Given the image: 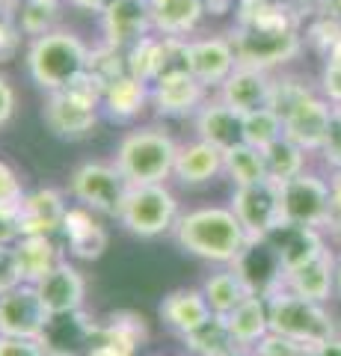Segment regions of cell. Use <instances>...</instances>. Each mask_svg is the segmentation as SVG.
<instances>
[{
    "instance_id": "cell-7",
    "label": "cell",
    "mask_w": 341,
    "mask_h": 356,
    "mask_svg": "<svg viewBox=\"0 0 341 356\" xmlns=\"http://www.w3.org/2000/svg\"><path fill=\"white\" fill-rule=\"evenodd\" d=\"M119 220L131 235L158 238L163 232L175 229L178 222V202L169 187L163 184H131Z\"/></svg>"
},
{
    "instance_id": "cell-30",
    "label": "cell",
    "mask_w": 341,
    "mask_h": 356,
    "mask_svg": "<svg viewBox=\"0 0 341 356\" xmlns=\"http://www.w3.org/2000/svg\"><path fill=\"white\" fill-rule=\"evenodd\" d=\"M151 3V24L158 33L181 39L190 33L205 13V0H149Z\"/></svg>"
},
{
    "instance_id": "cell-29",
    "label": "cell",
    "mask_w": 341,
    "mask_h": 356,
    "mask_svg": "<svg viewBox=\"0 0 341 356\" xmlns=\"http://www.w3.org/2000/svg\"><path fill=\"white\" fill-rule=\"evenodd\" d=\"M151 98V89L146 81H140V77L134 74H122V77H116V81H110L104 86V98H101V104L107 107V116L110 119H119V122H125V119H134L142 107H146V102Z\"/></svg>"
},
{
    "instance_id": "cell-17",
    "label": "cell",
    "mask_w": 341,
    "mask_h": 356,
    "mask_svg": "<svg viewBox=\"0 0 341 356\" xmlns=\"http://www.w3.org/2000/svg\"><path fill=\"white\" fill-rule=\"evenodd\" d=\"M65 202L63 193L53 187H39L33 193H24L18 202V229L21 238H33V235H45L51 238V232L63 229L65 220Z\"/></svg>"
},
{
    "instance_id": "cell-19",
    "label": "cell",
    "mask_w": 341,
    "mask_h": 356,
    "mask_svg": "<svg viewBox=\"0 0 341 356\" xmlns=\"http://www.w3.org/2000/svg\"><path fill=\"white\" fill-rule=\"evenodd\" d=\"M36 291L42 297L45 309L53 315H72V312H81L83 297H86V282L78 267H72L69 261H60L51 273H45L36 282Z\"/></svg>"
},
{
    "instance_id": "cell-5",
    "label": "cell",
    "mask_w": 341,
    "mask_h": 356,
    "mask_svg": "<svg viewBox=\"0 0 341 356\" xmlns=\"http://www.w3.org/2000/svg\"><path fill=\"white\" fill-rule=\"evenodd\" d=\"M178 158V146L160 128L134 131L119 143L116 166L128 178V184H163Z\"/></svg>"
},
{
    "instance_id": "cell-39",
    "label": "cell",
    "mask_w": 341,
    "mask_h": 356,
    "mask_svg": "<svg viewBox=\"0 0 341 356\" xmlns=\"http://www.w3.org/2000/svg\"><path fill=\"white\" fill-rule=\"evenodd\" d=\"M324 92L333 107H341V42L326 54V69H324Z\"/></svg>"
},
{
    "instance_id": "cell-27",
    "label": "cell",
    "mask_w": 341,
    "mask_h": 356,
    "mask_svg": "<svg viewBox=\"0 0 341 356\" xmlns=\"http://www.w3.org/2000/svg\"><path fill=\"white\" fill-rule=\"evenodd\" d=\"M146 339V327H142V318L137 315H113L110 324L101 327L98 339L92 344V350L86 356H134L137 344Z\"/></svg>"
},
{
    "instance_id": "cell-43",
    "label": "cell",
    "mask_w": 341,
    "mask_h": 356,
    "mask_svg": "<svg viewBox=\"0 0 341 356\" xmlns=\"http://www.w3.org/2000/svg\"><path fill=\"white\" fill-rule=\"evenodd\" d=\"M18 48V30L9 24L6 15H0V60H9Z\"/></svg>"
},
{
    "instance_id": "cell-47",
    "label": "cell",
    "mask_w": 341,
    "mask_h": 356,
    "mask_svg": "<svg viewBox=\"0 0 341 356\" xmlns=\"http://www.w3.org/2000/svg\"><path fill=\"white\" fill-rule=\"evenodd\" d=\"M69 3L78 6V9H90V13H104L113 0H69Z\"/></svg>"
},
{
    "instance_id": "cell-42",
    "label": "cell",
    "mask_w": 341,
    "mask_h": 356,
    "mask_svg": "<svg viewBox=\"0 0 341 356\" xmlns=\"http://www.w3.org/2000/svg\"><path fill=\"white\" fill-rule=\"evenodd\" d=\"M21 196H24V191H21L15 170L0 161V205H15L21 202Z\"/></svg>"
},
{
    "instance_id": "cell-1",
    "label": "cell",
    "mask_w": 341,
    "mask_h": 356,
    "mask_svg": "<svg viewBox=\"0 0 341 356\" xmlns=\"http://www.w3.org/2000/svg\"><path fill=\"white\" fill-rule=\"evenodd\" d=\"M232 44L238 51V63L270 69V65H282L297 57L303 48V39L297 33V21L285 6L252 0V13H244Z\"/></svg>"
},
{
    "instance_id": "cell-31",
    "label": "cell",
    "mask_w": 341,
    "mask_h": 356,
    "mask_svg": "<svg viewBox=\"0 0 341 356\" xmlns=\"http://www.w3.org/2000/svg\"><path fill=\"white\" fill-rule=\"evenodd\" d=\"M15 252H18V264H21V276L27 285H36L42 276L51 273L60 264L57 259V247L51 243L45 235H33V238H18L15 241Z\"/></svg>"
},
{
    "instance_id": "cell-38",
    "label": "cell",
    "mask_w": 341,
    "mask_h": 356,
    "mask_svg": "<svg viewBox=\"0 0 341 356\" xmlns=\"http://www.w3.org/2000/svg\"><path fill=\"white\" fill-rule=\"evenodd\" d=\"M21 282H24V276H21L15 243H0V297L18 288Z\"/></svg>"
},
{
    "instance_id": "cell-36",
    "label": "cell",
    "mask_w": 341,
    "mask_h": 356,
    "mask_svg": "<svg viewBox=\"0 0 341 356\" xmlns=\"http://www.w3.org/2000/svg\"><path fill=\"white\" fill-rule=\"evenodd\" d=\"M279 137H285V122L279 119V113H273L270 107L244 116V143H249V146L267 149L270 143H276Z\"/></svg>"
},
{
    "instance_id": "cell-11",
    "label": "cell",
    "mask_w": 341,
    "mask_h": 356,
    "mask_svg": "<svg viewBox=\"0 0 341 356\" xmlns=\"http://www.w3.org/2000/svg\"><path fill=\"white\" fill-rule=\"evenodd\" d=\"M51 321V312L42 303L36 285L21 282L0 297V336L39 339Z\"/></svg>"
},
{
    "instance_id": "cell-24",
    "label": "cell",
    "mask_w": 341,
    "mask_h": 356,
    "mask_svg": "<svg viewBox=\"0 0 341 356\" xmlns=\"http://www.w3.org/2000/svg\"><path fill=\"white\" fill-rule=\"evenodd\" d=\"M158 315L167 327H172L175 332L184 336V332H190L193 327H199L202 321L211 318L214 312L208 306L202 291H196V288H178V291H169L160 300Z\"/></svg>"
},
{
    "instance_id": "cell-49",
    "label": "cell",
    "mask_w": 341,
    "mask_h": 356,
    "mask_svg": "<svg viewBox=\"0 0 341 356\" xmlns=\"http://www.w3.org/2000/svg\"><path fill=\"white\" fill-rule=\"evenodd\" d=\"M223 356H247V348H232V350H226Z\"/></svg>"
},
{
    "instance_id": "cell-48",
    "label": "cell",
    "mask_w": 341,
    "mask_h": 356,
    "mask_svg": "<svg viewBox=\"0 0 341 356\" xmlns=\"http://www.w3.org/2000/svg\"><path fill=\"white\" fill-rule=\"evenodd\" d=\"M335 297L341 300V255L335 259Z\"/></svg>"
},
{
    "instance_id": "cell-21",
    "label": "cell",
    "mask_w": 341,
    "mask_h": 356,
    "mask_svg": "<svg viewBox=\"0 0 341 356\" xmlns=\"http://www.w3.org/2000/svg\"><path fill=\"white\" fill-rule=\"evenodd\" d=\"M285 288L300 297L315 300V303H326V300L335 294V255L324 250L306 264L294 267V270L285 276Z\"/></svg>"
},
{
    "instance_id": "cell-33",
    "label": "cell",
    "mask_w": 341,
    "mask_h": 356,
    "mask_svg": "<svg viewBox=\"0 0 341 356\" xmlns=\"http://www.w3.org/2000/svg\"><path fill=\"white\" fill-rule=\"evenodd\" d=\"M202 294H205V300H208V306H211L214 315H228V312H235L249 297V288L232 267V270L214 273L211 280L202 285Z\"/></svg>"
},
{
    "instance_id": "cell-14",
    "label": "cell",
    "mask_w": 341,
    "mask_h": 356,
    "mask_svg": "<svg viewBox=\"0 0 341 356\" xmlns=\"http://www.w3.org/2000/svg\"><path fill=\"white\" fill-rule=\"evenodd\" d=\"M98 332L101 327L92 324L83 312H72V315H53L39 341L48 356H86L92 350Z\"/></svg>"
},
{
    "instance_id": "cell-32",
    "label": "cell",
    "mask_w": 341,
    "mask_h": 356,
    "mask_svg": "<svg viewBox=\"0 0 341 356\" xmlns=\"http://www.w3.org/2000/svg\"><path fill=\"white\" fill-rule=\"evenodd\" d=\"M184 344L187 350L196 356H223L226 350L238 348L232 339V330H228L226 315H211L208 321H202L199 327H193L190 332H184Z\"/></svg>"
},
{
    "instance_id": "cell-46",
    "label": "cell",
    "mask_w": 341,
    "mask_h": 356,
    "mask_svg": "<svg viewBox=\"0 0 341 356\" xmlns=\"http://www.w3.org/2000/svg\"><path fill=\"white\" fill-rule=\"evenodd\" d=\"M306 356H341V339H329L324 344H315V348L306 350Z\"/></svg>"
},
{
    "instance_id": "cell-25",
    "label": "cell",
    "mask_w": 341,
    "mask_h": 356,
    "mask_svg": "<svg viewBox=\"0 0 341 356\" xmlns=\"http://www.w3.org/2000/svg\"><path fill=\"white\" fill-rule=\"evenodd\" d=\"M223 163H226V152H219L217 146L205 140H196L190 146L178 149V158H175V178L187 187H196V184H205L217 178L223 172Z\"/></svg>"
},
{
    "instance_id": "cell-34",
    "label": "cell",
    "mask_w": 341,
    "mask_h": 356,
    "mask_svg": "<svg viewBox=\"0 0 341 356\" xmlns=\"http://www.w3.org/2000/svg\"><path fill=\"white\" fill-rule=\"evenodd\" d=\"M223 172L232 178L235 187L267 181V163H264V152L256 149V146H249V143H240V146L226 152Z\"/></svg>"
},
{
    "instance_id": "cell-23",
    "label": "cell",
    "mask_w": 341,
    "mask_h": 356,
    "mask_svg": "<svg viewBox=\"0 0 341 356\" xmlns=\"http://www.w3.org/2000/svg\"><path fill=\"white\" fill-rule=\"evenodd\" d=\"M196 131H199V140L211 143L219 152H228L244 143V116L223 102L205 104L196 116Z\"/></svg>"
},
{
    "instance_id": "cell-41",
    "label": "cell",
    "mask_w": 341,
    "mask_h": 356,
    "mask_svg": "<svg viewBox=\"0 0 341 356\" xmlns=\"http://www.w3.org/2000/svg\"><path fill=\"white\" fill-rule=\"evenodd\" d=\"M0 356H48L39 339L0 336Z\"/></svg>"
},
{
    "instance_id": "cell-10",
    "label": "cell",
    "mask_w": 341,
    "mask_h": 356,
    "mask_svg": "<svg viewBox=\"0 0 341 356\" xmlns=\"http://www.w3.org/2000/svg\"><path fill=\"white\" fill-rule=\"evenodd\" d=\"M232 211L247 229L249 238H267L273 229L282 226V187L276 181H258L247 187H235Z\"/></svg>"
},
{
    "instance_id": "cell-8",
    "label": "cell",
    "mask_w": 341,
    "mask_h": 356,
    "mask_svg": "<svg viewBox=\"0 0 341 356\" xmlns=\"http://www.w3.org/2000/svg\"><path fill=\"white\" fill-rule=\"evenodd\" d=\"M128 178L119 172V166L110 163H83L72 175V196L83 208L98 211L107 217H119L128 196Z\"/></svg>"
},
{
    "instance_id": "cell-22",
    "label": "cell",
    "mask_w": 341,
    "mask_h": 356,
    "mask_svg": "<svg viewBox=\"0 0 341 356\" xmlns=\"http://www.w3.org/2000/svg\"><path fill=\"white\" fill-rule=\"evenodd\" d=\"M205 86L196 81L190 72H175L155 81L151 86V102L163 116H187L202 104Z\"/></svg>"
},
{
    "instance_id": "cell-37",
    "label": "cell",
    "mask_w": 341,
    "mask_h": 356,
    "mask_svg": "<svg viewBox=\"0 0 341 356\" xmlns=\"http://www.w3.org/2000/svg\"><path fill=\"white\" fill-rule=\"evenodd\" d=\"M51 21H53V0H24L21 9V30L30 36H45L51 33Z\"/></svg>"
},
{
    "instance_id": "cell-35",
    "label": "cell",
    "mask_w": 341,
    "mask_h": 356,
    "mask_svg": "<svg viewBox=\"0 0 341 356\" xmlns=\"http://www.w3.org/2000/svg\"><path fill=\"white\" fill-rule=\"evenodd\" d=\"M261 152H264L270 181L282 184V181H288V178H297L300 172H306V152L288 137H279L276 143H270V146Z\"/></svg>"
},
{
    "instance_id": "cell-9",
    "label": "cell",
    "mask_w": 341,
    "mask_h": 356,
    "mask_svg": "<svg viewBox=\"0 0 341 356\" xmlns=\"http://www.w3.org/2000/svg\"><path fill=\"white\" fill-rule=\"evenodd\" d=\"M282 214L288 222L300 226H329L333 217V187L321 175L300 172L297 178L282 181Z\"/></svg>"
},
{
    "instance_id": "cell-20",
    "label": "cell",
    "mask_w": 341,
    "mask_h": 356,
    "mask_svg": "<svg viewBox=\"0 0 341 356\" xmlns=\"http://www.w3.org/2000/svg\"><path fill=\"white\" fill-rule=\"evenodd\" d=\"M267 241L273 243V250L279 252L282 267H285V276H288L294 267L306 264L309 259H315L317 252L326 250V243L321 238V229L315 226H300V222H288L285 220L282 226H276L267 235Z\"/></svg>"
},
{
    "instance_id": "cell-18",
    "label": "cell",
    "mask_w": 341,
    "mask_h": 356,
    "mask_svg": "<svg viewBox=\"0 0 341 356\" xmlns=\"http://www.w3.org/2000/svg\"><path fill=\"white\" fill-rule=\"evenodd\" d=\"M187 65L202 86H223L226 77L238 69V51L228 39L187 42Z\"/></svg>"
},
{
    "instance_id": "cell-28",
    "label": "cell",
    "mask_w": 341,
    "mask_h": 356,
    "mask_svg": "<svg viewBox=\"0 0 341 356\" xmlns=\"http://www.w3.org/2000/svg\"><path fill=\"white\" fill-rule=\"evenodd\" d=\"M228 330L238 348H256V344L270 332V303L267 297L249 294L235 312L226 315Z\"/></svg>"
},
{
    "instance_id": "cell-2",
    "label": "cell",
    "mask_w": 341,
    "mask_h": 356,
    "mask_svg": "<svg viewBox=\"0 0 341 356\" xmlns=\"http://www.w3.org/2000/svg\"><path fill=\"white\" fill-rule=\"evenodd\" d=\"M175 241L190 255L208 261H235L249 243L247 229L240 226L232 208H199L178 217Z\"/></svg>"
},
{
    "instance_id": "cell-44",
    "label": "cell",
    "mask_w": 341,
    "mask_h": 356,
    "mask_svg": "<svg viewBox=\"0 0 341 356\" xmlns=\"http://www.w3.org/2000/svg\"><path fill=\"white\" fill-rule=\"evenodd\" d=\"M13 110H15V92L6 83V77H0V128L13 119Z\"/></svg>"
},
{
    "instance_id": "cell-4",
    "label": "cell",
    "mask_w": 341,
    "mask_h": 356,
    "mask_svg": "<svg viewBox=\"0 0 341 356\" xmlns=\"http://www.w3.org/2000/svg\"><path fill=\"white\" fill-rule=\"evenodd\" d=\"M101 98H104V83L86 69L72 86L48 95L42 119H45V125L51 128V134H57V137L81 140L95 128Z\"/></svg>"
},
{
    "instance_id": "cell-13",
    "label": "cell",
    "mask_w": 341,
    "mask_h": 356,
    "mask_svg": "<svg viewBox=\"0 0 341 356\" xmlns=\"http://www.w3.org/2000/svg\"><path fill=\"white\" fill-rule=\"evenodd\" d=\"M273 83L267 69H256V65H244L238 63V69L232 72L219 86V102L238 110L240 116H249L256 110L270 107L273 98Z\"/></svg>"
},
{
    "instance_id": "cell-50",
    "label": "cell",
    "mask_w": 341,
    "mask_h": 356,
    "mask_svg": "<svg viewBox=\"0 0 341 356\" xmlns=\"http://www.w3.org/2000/svg\"><path fill=\"white\" fill-rule=\"evenodd\" d=\"M335 15L341 18V0H335Z\"/></svg>"
},
{
    "instance_id": "cell-3",
    "label": "cell",
    "mask_w": 341,
    "mask_h": 356,
    "mask_svg": "<svg viewBox=\"0 0 341 356\" xmlns=\"http://www.w3.org/2000/svg\"><path fill=\"white\" fill-rule=\"evenodd\" d=\"M27 69L42 89L60 92L90 69V51L74 33H45L30 44Z\"/></svg>"
},
{
    "instance_id": "cell-26",
    "label": "cell",
    "mask_w": 341,
    "mask_h": 356,
    "mask_svg": "<svg viewBox=\"0 0 341 356\" xmlns=\"http://www.w3.org/2000/svg\"><path fill=\"white\" fill-rule=\"evenodd\" d=\"M63 232L69 241V250L83 261H95L101 259L107 250V232L92 220L90 208H69L63 220Z\"/></svg>"
},
{
    "instance_id": "cell-6",
    "label": "cell",
    "mask_w": 341,
    "mask_h": 356,
    "mask_svg": "<svg viewBox=\"0 0 341 356\" xmlns=\"http://www.w3.org/2000/svg\"><path fill=\"white\" fill-rule=\"evenodd\" d=\"M267 303H270V332H276V336L294 339L300 344H312V348L335 339V321L324 309V303L300 297L288 291V288L267 297Z\"/></svg>"
},
{
    "instance_id": "cell-16",
    "label": "cell",
    "mask_w": 341,
    "mask_h": 356,
    "mask_svg": "<svg viewBox=\"0 0 341 356\" xmlns=\"http://www.w3.org/2000/svg\"><path fill=\"white\" fill-rule=\"evenodd\" d=\"M329 119H333V104L326 98H317L309 92L297 104L288 116H285V137L294 140L303 152H321Z\"/></svg>"
},
{
    "instance_id": "cell-15",
    "label": "cell",
    "mask_w": 341,
    "mask_h": 356,
    "mask_svg": "<svg viewBox=\"0 0 341 356\" xmlns=\"http://www.w3.org/2000/svg\"><path fill=\"white\" fill-rule=\"evenodd\" d=\"M104 42L125 51L149 36L151 24V3L149 0H113L104 9Z\"/></svg>"
},
{
    "instance_id": "cell-40",
    "label": "cell",
    "mask_w": 341,
    "mask_h": 356,
    "mask_svg": "<svg viewBox=\"0 0 341 356\" xmlns=\"http://www.w3.org/2000/svg\"><path fill=\"white\" fill-rule=\"evenodd\" d=\"M321 154H324L326 166H333L335 172H341V107H333V119H329Z\"/></svg>"
},
{
    "instance_id": "cell-45",
    "label": "cell",
    "mask_w": 341,
    "mask_h": 356,
    "mask_svg": "<svg viewBox=\"0 0 341 356\" xmlns=\"http://www.w3.org/2000/svg\"><path fill=\"white\" fill-rule=\"evenodd\" d=\"M329 187H333V217H329V229L341 235V172L333 175Z\"/></svg>"
},
{
    "instance_id": "cell-12",
    "label": "cell",
    "mask_w": 341,
    "mask_h": 356,
    "mask_svg": "<svg viewBox=\"0 0 341 356\" xmlns=\"http://www.w3.org/2000/svg\"><path fill=\"white\" fill-rule=\"evenodd\" d=\"M238 276L247 282L249 294L258 297H273L285 288V267L279 252L273 250V243L267 238H249L244 252L232 261Z\"/></svg>"
}]
</instances>
